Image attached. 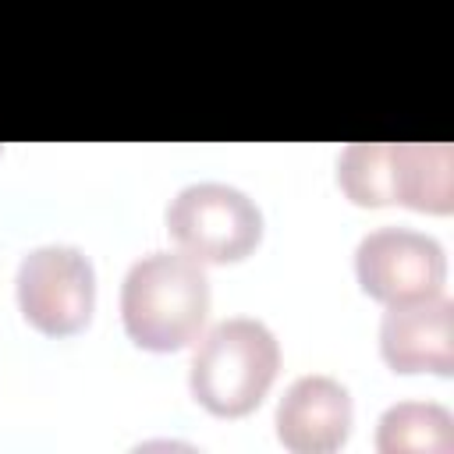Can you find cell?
I'll use <instances>...</instances> for the list:
<instances>
[{"label":"cell","mask_w":454,"mask_h":454,"mask_svg":"<svg viewBox=\"0 0 454 454\" xmlns=\"http://www.w3.org/2000/svg\"><path fill=\"white\" fill-rule=\"evenodd\" d=\"M209 312V277L188 252H149L135 259L121 284V319L145 351L192 344Z\"/></svg>","instance_id":"obj_1"},{"label":"cell","mask_w":454,"mask_h":454,"mask_svg":"<svg viewBox=\"0 0 454 454\" xmlns=\"http://www.w3.org/2000/svg\"><path fill=\"white\" fill-rule=\"evenodd\" d=\"M280 369V344L262 319L231 316L220 319L192 351L188 387L192 397L220 415H248L270 390Z\"/></svg>","instance_id":"obj_2"},{"label":"cell","mask_w":454,"mask_h":454,"mask_svg":"<svg viewBox=\"0 0 454 454\" xmlns=\"http://www.w3.org/2000/svg\"><path fill=\"white\" fill-rule=\"evenodd\" d=\"M167 234L199 262H238L259 245L262 213L234 184L195 181L170 199Z\"/></svg>","instance_id":"obj_3"},{"label":"cell","mask_w":454,"mask_h":454,"mask_svg":"<svg viewBox=\"0 0 454 454\" xmlns=\"http://www.w3.org/2000/svg\"><path fill=\"white\" fill-rule=\"evenodd\" d=\"M14 291L21 316L35 330L67 337L92 319L96 270L74 245H39L21 259Z\"/></svg>","instance_id":"obj_4"},{"label":"cell","mask_w":454,"mask_h":454,"mask_svg":"<svg viewBox=\"0 0 454 454\" xmlns=\"http://www.w3.org/2000/svg\"><path fill=\"white\" fill-rule=\"evenodd\" d=\"M355 273L369 298L383 305L419 301L443 291V245L411 227H376L355 248Z\"/></svg>","instance_id":"obj_5"},{"label":"cell","mask_w":454,"mask_h":454,"mask_svg":"<svg viewBox=\"0 0 454 454\" xmlns=\"http://www.w3.org/2000/svg\"><path fill=\"white\" fill-rule=\"evenodd\" d=\"M380 351L397 372H454V301L440 291L419 301H397L383 312Z\"/></svg>","instance_id":"obj_6"},{"label":"cell","mask_w":454,"mask_h":454,"mask_svg":"<svg viewBox=\"0 0 454 454\" xmlns=\"http://www.w3.org/2000/svg\"><path fill=\"white\" fill-rule=\"evenodd\" d=\"M348 429L351 394L333 376H298L277 404V436L294 454H330L348 440Z\"/></svg>","instance_id":"obj_7"},{"label":"cell","mask_w":454,"mask_h":454,"mask_svg":"<svg viewBox=\"0 0 454 454\" xmlns=\"http://www.w3.org/2000/svg\"><path fill=\"white\" fill-rule=\"evenodd\" d=\"M390 202L419 213L454 209V153L447 142H390Z\"/></svg>","instance_id":"obj_8"},{"label":"cell","mask_w":454,"mask_h":454,"mask_svg":"<svg viewBox=\"0 0 454 454\" xmlns=\"http://www.w3.org/2000/svg\"><path fill=\"white\" fill-rule=\"evenodd\" d=\"M376 447L383 454H450L454 415L436 401H401L380 415Z\"/></svg>","instance_id":"obj_9"},{"label":"cell","mask_w":454,"mask_h":454,"mask_svg":"<svg viewBox=\"0 0 454 454\" xmlns=\"http://www.w3.org/2000/svg\"><path fill=\"white\" fill-rule=\"evenodd\" d=\"M337 184L355 206H390V142H351L337 160Z\"/></svg>","instance_id":"obj_10"}]
</instances>
